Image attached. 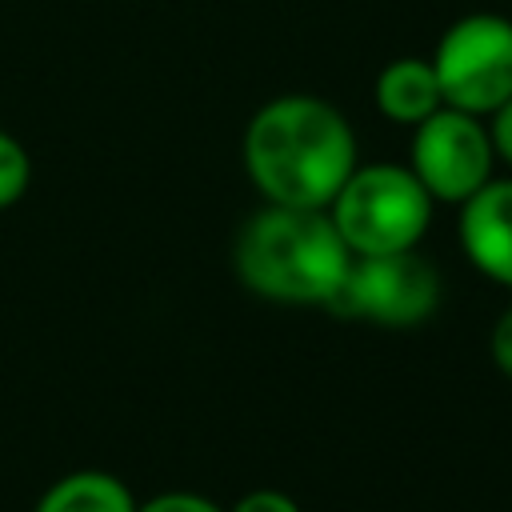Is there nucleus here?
Instances as JSON below:
<instances>
[{
  "label": "nucleus",
  "instance_id": "nucleus-4",
  "mask_svg": "<svg viewBox=\"0 0 512 512\" xmlns=\"http://www.w3.org/2000/svg\"><path fill=\"white\" fill-rule=\"evenodd\" d=\"M432 72L440 80L444 108L472 116L496 112L512 96V20L496 12L460 16L440 36Z\"/></svg>",
  "mask_w": 512,
  "mask_h": 512
},
{
  "label": "nucleus",
  "instance_id": "nucleus-5",
  "mask_svg": "<svg viewBox=\"0 0 512 512\" xmlns=\"http://www.w3.org/2000/svg\"><path fill=\"white\" fill-rule=\"evenodd\" d=\"M440 304V272L416 248L352 256L344 284L328 300L332 312L372 320L380 328H416Z\"/></svg>",
  "mask_w": 512,
  "mask_h": 512
},
{
  "label": "nucleus",
  "instance_id": "nucleus-7",
  "mask_svg": "<svg viewBox=\"0 0 512 512\" xmlns=\"http://www.w3.org/2000/svg\"><path fill=\"white\" fill-rule=\"evenodd\" d=\"M460 248L476 272L512 288V180H488L460 204Z\"/></svg>",
  "mask_w": 512,
  "mask_h": 512
},
{
  "label": "nucleus",
  "instance_id": "nucleus-2",
  "mask_svg": "<svg viewBox=\"0 0 512 512\" xmlns=\"http://www.w3.org/2000/svg\"><path fill=\"white\" fill-rule=\"evenodd\" d=\"M236 276L248 292L276 304H324L348 276L352 248L328 208H260L236 236Z\"/></svg>",
  "mask_w": 512,
  "mask_h": 512
},
{
  "label": "nucleus",
  "instance_id": "nucleus-10",
  "mask_svg": "<svg viewBox=\"0 0 512 512\" xmlns=\"http://www.w3.org/2000/svg\"><path fill=\"white\" fill-rule=\"evenodd\" d=\"M28 180H32V160L24 144L0 128V208H12L28 192Z\"/></svg>",
  "mask_w": 512,
  "mask_h": 512
},
{
  "label": "nucleus",
  "instance_id": "nucleus-11",
  "mask_svg": "<svg viewBox=\"0 0 512 512\" xmlns=\"http://www.w3.org/2000/svg\"><path fill=\"white\" fill-rule=\"evenodd\" d=\"M136 512H228V508H220L216 500L196 496V492H160V496L136 504Z\"/></svg>",
  "mask_w": 512,
  "mask_h": 512
},
{
  "label": "nucleus",
  "instance_id": "nucleus-12",
  "mask_svg": "<svg viewBox=\"0 0 512 512\" xmlns=\"http://www.w3.org/2000/svg\"><path fill=\"white\" fill-rule=\"evenodd\" d=\"M228 512H300V504L280 488H252Z\"/></svg>",
  "mask_w": 512,
  "mask_h": 512
},
{
  "label": "nucleus",
  "instance_id": "nucleus-13",
  "mask_svg": "<svg viewBox=\"0 0 512 512\" xmlns=\"http://www.w3.org/2000/svg\"><path fill=\"white\" fill-rule=\"evenodd\" d=\"M488 348H492L496 368L512 380V308H504V312H500V320L492 324V340H488Z\"/></svg>",
  "mask_w": 512,
  "mask_h": 512
},
{
  "label": "nucleus",
  "instance_id": "nucleus-9",
  "mask_svg": "<svg viewBox=\"0 0 512 512\" xmlns=\"http://www.w3.org/2000/svg\"><path fill=\"white\" fill-rule=\"evenodd\" d=\"M32 512H136V500L128 492L124 480H116L112 472H96V468H80L60 476Z\"/></svg>",
  "mask_w": 512,
  "mask_h": 512
},
{
  "label": "nucleus",
  "instance_id": "nucleus-1",
  "mask_svg": "<svg viewBox=\"0 0 512 512\" xmlns=\"http://www.w3.org/2000/svg\"><path fill=\"white\" fill-rule=\"evenodd\" d=\"M244 168L268 204L328 208L356 168L352 124L320 96H276L244 128Z\"/></svg>",
  "mask_w": 512,
  "mask_h": 512
},
{
  "label": "nucleus",
  "instance_id": "nucleus-14",
  "mask_svg": "<svg viewBox=\"0 0 512 512\" xmlns=\"http://www.w3.org/2000/svg\"><path fill=\"white\" fill-rule=\"evenodd\" d=\"M488 136H492L496 156L512 164V96L492 112V128H488Z\"/></svg>",
  "mask_w": 512,
  "mask_h": 512
},
{
  "label": "nucleus",
  "instance_id": "nucleus-3",
  "mask_svg": "<svg viewBox=\"0 0 512 512\" xmlns=\"http://www.w3.org/2000/svg\"><path fill=\"white\" fill-rule=\"evenodd\" d=\"M328 216L352 256L416 248L432 224V196L400 164H356L328 204Z\"/></svg>",
  "mask_w": 512,
  "mask_h": 512
},
{
  "label": "nucleus",
  "instance_id": "nucleus-6",
  "mask_svg": "<svg viewBox=\"0 0 512 512\" xmlns=\"http://www.w3.org/2000/svg\"><path fill=\"white\" fill-rule=\"evenodd\" d=\"M492 160L496 148L480 116L460 108H436L428 120L416 124L408 168L432 200L464 204L476 188L492 180Z\"/></svg>",
  "mask_w": 512,
  "mask_h": 512
},
{
  "label": "nucleus",
  "instance_id": "nucleus-8",
  "mask_svg": "<svg viewBox=\"0 0 512 512\" xmlns=\"http://www.w3.org/2000/svg\"><path fill=\"white\" fill-rule=\"evenodd\" d=\"M376 108L384 112V120L412 124V128L420 120H428L436 108H444V96H440V80L432 72V60L400 56V60L384 64L380 76H376Z\"/></svg>",
  "mask_w": 512,
  "mask_h": 512
}]
</instances>
